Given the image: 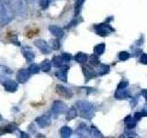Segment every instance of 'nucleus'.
I'll return each instance as SVG.
<instances>
[{"mask_svg": "<svg viewBox=\"0 0 147 138\" xmlns=\"http://www.w3.org/2000/svg\"><path fill=\"white\" fill-rule=\"evenodd\" d=\"M11 0H0V24L6 26L13 20Z\"/></svg>", "mask_w": 147, "mask_h": 138, "instance_id": "f257e3e1", "label": "nucleus"}, {"mask_svg": "<svg viewBox=\"0 0 147 138\" xmlns=\"http://www.w3.org/2000/svg\"><path fill=\"white\" fill-rule=\"evenodd\" d=\"M40 67L36 64H30V66H29V68H28V71H29V73L30 74V75H36V74H38L40 72Z\"/></svg>", "mask_w": 147, "mask_h": 138, "instance_id": "a878e982", "label": "nucleus"}, {"mask_svg": "<svg viewBox=\"0 0 147 138\" xmlns=\"http://www.w3.org/2000/svg\"><path fill=\"white\" fill-rule=\"evenodd\" d=\"M124 122H125V125L128 129H132V128H134L136 125V120L134 119V117L132 118L131 115H129V116H127L125 118Z\"/></svg>", "mask_w": 147, "mask_h": 138, "instance_id": "412c9836", "label": "nucleus"}, {"mask_svg": "<svg viewBox=\"0 0 147 138\" xmlns=\"http://www.w3.org/2000/svg\"><path fill=\"white\" fill-rule=\"evenodd\" d=\"M79 115L84 119L90 120L93 118L95 113L94 105L86 100H78L76 102Z\"/></svg>", "mask_w": 147, "mask_h": 138, "instance_id": "f03ea898", "label": "nucleus"}, {"mask_svg": "<svg viewBox=\"0 0 147 138\" xmlns=\"http://www.w3.org/2000/svg\"><path fill=\"white\" fill-rule=\"evenodd\" d=\"M83 71H84L85 76L86 77V79H91V78H93L94 76H96V71L93 70V68H91L89 66H84L83 67Z\"/></svg>", "mask_w": 147, "mask_h": 138, "instance_id": "a211bd4d", "label": "nucleus"}, {"mask_svg": "<svg viewBox=\"0 0 147 138\" xmlns=\"http://www.w3.org/2000/svg\"><path fill=\"white\" fill-rule=\"evenodd\" d=\"M94 29L96 30V33L98 34L101 37H105L108 36L110 32L114 31V30L110 27L109 24H106V23H101V24L98 25H95Z\"/></svg>", "mask_w": 147, "mask_h": 138, "instance_id": "20e7f679", "label": "nucleus"}, {"mask_svg": "<svg viewBox=\"0 0 147 138\" xmlns=\"http://www.w3.org/2000/svg\"><path fill=\"white\" fill-rule=\"evenodd\" d=\"M128 87V82L127 81H121L118 86V89H126Z\"/></svg>", "mask_w": 147, "mask_h": 138, "instance_id": "f704fd0d", "label": "nucleus"}, {"mask_svg": "<svg viewBox=\"0 0 147 138\" xmlns=\"http://www.w3.org/2000/svg\"><path fill=\"white\" fill-rule=\"evenodd\" d=\"M60 133H61V136L63 137V138H69L71 137L72 133H73V131L70 127L68 126H63L61 128V130H60Z\"/></svg>", "mask_w": 147, "mask_h": 138, "instance_id": "4be33fe9", "label": "nucleus"}, {"mask_svg": "<svg viewBox=\"0 0 147 138\" xmlns=\"http://www.w3.org/2000/svg\"><path fill=\"white\" fill-rule=\"evenodd\" d=\"M105 43H99L98 45L95 46L94 48V54L98 55V56H99V55L103 54L104 52H105Z\"/></svg>", "mask_w": 147, "mask_h": 138, "instance_id": "393cba45", "label": "nucleus"}, {"mask_svg": "<svg viewBox=\"0 0 147 138\" xmlns=\"http://www.w3.org/2000/svg\"><path fill=\"white\" fill-rule=\"evenodd\" d=\"M59 69L55 72V76H56L60 80L63 82H67V74L69 71V66H63L61 67H58Z\"/></svg>", "mask_w": 147, "mask_h": 138, "instance_id": "0eeeda50", "label": "nucleus"}, {"mask_svg": "<svg viewBox=\"0 0 147 138\" xmlns=\"http://www.w3.org/2000/svg\"><path fill=\"white\" fill-rule=\"evenodd\" d=\"M76 133H77V136L86 137V136H88V135H89V128L87 127L86 124L81 123L80 125H79V127L77 128Z\"/></svg>", "mask_w": 147, "mask_h": 138, "instance_id": "2eb2a0df", "label": "nucleus"}, {"mask_svg": "<svg viewBox=\"0 0 147 138\" xmlns=\"http://www.w3.org/2000/svg\"><path fill=\"white\" fill-rule=\"evenodd\" d=\"M129 58H130V53L128 52H121L119 53V59L121 61H126Z\"/></svg>", "mask_w": 147, "mask_h": 138, "instance_id": "c756f323", "label": "nucleus"}, {"mask_svg": "<svg viewBox=\"0 0 147 138\" xmlns=\"http://www.w3.org/2000/svg\"><path fill=\"white\" fill-rule=\"evenodd\" d=\"M3 87L5 90H7V92H11V93H14L18 90V84L14 80L11 79H7L3 82Z\"/></svg>", "mask_w": 147, "mask_h": 138, "instance_id": "1a4fd4ad", "label": "nucleus"}, {"mask_svg": "<svg viewBox=\"0 0 147 138\" xmlns=\"http://www.w3.org/2000/svg\"><path fill=\"white\" fill-rule=\"evenodd\" d=\"M22 53L24 55V57L26 58V60L28 62H33L34 58H35V53L33 52L30 47L29 46H26V47L22 48Z\"/></svg>", "mask_w": 147, "mask_h": 138, "instance_id": "ddd939ff", "label": "nucleus"}, {"mask_svg": "<svg viewBox=\"0 0 147 138\" xmlns=\"http://www.w3.org/2000/svg\"><path fill=\"white\" fill-rule=\"evenodd\" d=\"M89 135H91L92 137H102L101 133L98 131V129L95 126H91L89 129Z\"/></svg>", "mask_w": 147, "mask_h": 138, "instance_id": "cd10ccee", "label": "nucleus"}, {"mask_svg": "<svg viewBox=\"0 0 147 138\" xmlns=\"http://www.w3.org/2000/svg\"><path fill=\"white\" fill-rule=\"evenodd\" d=\"M76 116H77V110H76V108L72 107L71 109H69L67 110L66 115H65V119L67 121H71V120L75 119Z\"/></svg>", "mask_w": 147, "mask_h": 138, "instance_id": "5701e85b", "label": "nucleus"}, {"mask_svg": "<svg viewBox=\"0 0 147 138\" xmlns=\"http://www.w3.org/2000/svg\"><path fill=\"white\" fill-rule=\"evenodd\" d=\"M66 110H67V107H66L65 103L63 102L61 100H55L53 103L52 112H51V113L56 118V117L60 116L61 114H63V112H65Z\"/></svg>", "mask_w": 147, "mask_h": 138, "instance_id": "7ed1b4c3", "label": "nucleus"}, {"mask_svg": "<svg viewBox=\"0 0 147 138\" xmlns=\"http://www.w3.org/2000/svg\"><path fill=\"white\" fill-rule=\"evenodd\" d=\"M61 55L63 56V58L64 62H65V63L70 62L71 60H72V55H71L70 53H62Z\"/></svg>", "mask_w": 147, "mask_h": 138, "instance_id": "473e14b6", "label": "nucleus"}, {"mask_svg": "<svg viewBox=\"0 0 147 138\" xmlns=\"http://www.w3.org/2000/svg\"><path fill=\"white\" fill-rule=\"evenodd\" d=\"M12 75V71L5 66H0V82H4Z\"/></svg>", "mask_w": 147, "mask_h": 138, "instance_id": "4468645a", "label": "nucleus"}, {"mask_svg": "<svg viewBox=\"0 0 147 138\" xmlns=\"http://www.w3.org/2000/svg\"><path fill=\"white\" fill-rule=\"evenodd\" d=\"M129 97V92L126 89H117L116 93H115V98L119 99H126Z\"/></svg>", "mask_w": 147, "mask_h": 138, "instance_id": "f3484780", "label": "nucleus"}, {"mask_svg": "<svg viewBox=\"0 0 147 138\" xmlns=\"http://www.w3.org/2000/svg\"><path fill=\"white\" fill-rule=\"evenodd\" d=\"M40 69H41V71H43V72L51 71V69H52V63H51V61H49L48 59H45L44 61L40 64Z\"/></svg>", "mask_w": 147, "mask_h": 138, "instance_id": "b1692460", "label": "nucleus"}, {"mask_svg": "<svg viewBox=\"0 0 147 138\" xmlns=\"http://www.w3.org/2000/svg\"><path fill=\"white\" fill-rule=\"evenodd\" d=\"M1 119H2V117H1V115H0V121H1Z\"/></svg>", "mask_w": 147, "mask_h": 138, "instance_id": "4c0bfd02", "label": "nucleus"}, {"mask_svg": "<svg viewBox=\"0 0 147 138\" xmlns=\"http://www.w3.org/2000/svg\"><path fill=\"white\" fill-rule=\"evenodd\" d=\"M49 30L56 39H62L64 35V31L61 27L56 26V25H50L49 26Z\"/></svg>", "mask_w": 147, "mask_h": 138, "instance_id": "f8f14e48", "label": "nucleus"}, {"mask_svg": "<svg viewBox=\"0 0 147 138\" xmlns=\"http://www.w3.org/2000/svg\"><path fill=\"white\" fill-rule=\"evenodd\" d=\"M30 2H34V1H37V0H30Z\"/></svg>", "mask_w": 147, "mask_h": 138, "instance_id": "e433bc0d", "label": "nucleus"}, {"mask_svg": "<svg viewBox=\"0 0 147 138\" xmlns=\"http://www.w3.org/2000/svg\"><path fill=\"white\" fill-rule=\"evenodd\" d=\"M142 95L144 96V98H145V99H146V100H147V89H144V90H142Z\"/></svg>", "mask_w": 147, "mask_h": 138, "instance_id": "c9c22d12", "label": "nucleus"}, {"mask_svg": "<svg viewBox=\"0 0 147 138\" xmlns=\"http://www.w3.org/2000/svg\"><path fill=\"white\" fill-rule=\"evenodd\" d=\"M51 114L52 113L48 112L38 117L36 119V123L38 124L40 128H45L49 126L51 124V122H52V120H51Z\"/></svg>", "mask_w": 147, "mask_h": 138, "instance_id": "423d86ee", "label": "nucleus"}, {"mask_svg": "<svg viewBox=\"0 0 147 138\" xmlns=\"http://www.w3.org/2000/svg\"><path fill=\"white\" fill-rule=\"evenodd\" d=\"M140 62L144 64H147V54L146 53H142L140 57Z\"/></svg>", "mask_w": 147, "mask_h": 138, "instance_id": "72a5a7b5", "label": "nucleus"}, {"mask_svg": "<svg viewBox=\"0 0 147 138\" xmlns=\"http://www.w3.org/2000/svg\"><path fill=\"white\" fill-rule=\"evenodd\" d=\"M55 90H56V92L60 96L64 97V98H66V99H70L73 96L72 91L63 85H56V87H55Z\"/></svg>", "mask_w": 147, "mask_h": 138, "instance_id": "9d476101", "label": "nucleus"}, {"mask_svg": "<svg viewBox=\"0 0 147 138\" xmlns=\"http://www.w3.org/2000/svg\"><path fill=\"white\" fill-rule=\"evenodd\" d=\"M60 47H61V44H60V41H59V39H55L53 41L52 43V46H51V48H52L53 50H55L57 51L60 49Z\"/></svg>", "mask_w": 147, "mask_h": 138, "instance_id": "7c9ffc66", "label": "nucleus"}, {"mask_svg": "<svg viewBox=\"0 0 147 138\" xmlns=\"http://www.w3.org/2000/svg\"><path fill=\"white\" fill-rule=\"evenodd\" d=\"M40 7L41 9H47V7H49V5H50V0H40Z\"/></svg>", "mask_w": 147, "mask_h": 138, "instance_id": "2f4dec72", "label": "nucleus"}, {"mask_svg": "<svg viewBox=\"0 0 147 138\" xmlns=\"http://www.w3.org/2000/svg\"><path fill=\"white\" fill-rule=\"evenodd\" d=\"M90 64H92V66H96L98 64H99V60L98 58V55H96V54H93V55H91L90 56V61H89Z\"/></svg>", "mask_w": 147, "mask_h": 138, "instance_id": "c85d7f7f", "label": "nucleus"}, {"mask_svg": "<svg viewBox=\"0 0 147 138\" xmlns=\"http://www.w3.org/2000/svg\"><path fill=\"white\" fill-rule=\"evenodd\" d=\"M30 77V74L28 71V69H20L17 73V81L20 84L26 83Z\"/></svg>", "mask_w": 147, "mask_h": 138, "instance_id": "6e6552de", "label": "nucleus"}, {"mask_svg": "<svg viewBox=\"0 0 147 138\" xmlns=\"http://www.w3.org/2000/svg\"><path fill=\"white\" fill-rule=\"evenodd\" d=\"M96 74L98 76H104L106 74H108L109 72V66L107 64H98V67L96 69Z\"/></svg>", "mask_w": 147, "mask_h": 138, "instance_id": "dca6fc26", "label": "nucleus"}, {"mask_svg": "<svg viewBox=\"0 0 147 138\" xmlns=\"http://www.w3.org/2000/svg\"><path fill=\"white\" fill-rule=\"evenodd\" d=\"M14 6H15V10L20 15H24L26 12V0H14Z\"/></svg>", "mask_w": 147, "mask_h": 138, "instance_id": "9b49d317", "label": "nucleus"}, {"mask_svg": "<svg viewBox=\"0 0 147 138\" xmlns=\"http://www.w3.org/2000/svg\"><path fill=\"white\" fill-rule=\"evenodd\" d=\"M34 44L36 47L44 54H49L52 53V48H51V46L46 43L44 40H41V39L36 40V41H34Z\"/></svg>", "mask_w": 147, "mask_h": 138, "instance_id": "39448f33", "label": "nucleus"}, {"mask_svg": "<svg viewBox=\"0 0 147 138\" xmlns=\"http://www.w3.org/2000/svg\"><path fill=\"white\" fill-rule=\"evenodd\" d=\"M87 59H88V56H87V54L85 53H82V52L77 53L75 55L76 62L79 63V64H84V63H86L87 61Z\"/></svg>", "mask_w": 147, "mask_h": 138, "instance_id": "6ab92c4d", "label": "nucleus"}, {"mask_svg": "<svg viewBox=\"0 0 147 138\" xmlns=\"http://www.w3.org/2000/svg\"><path fill=\"white\" fill-rule=\"evenodd\" d=\"M53 64L55 67H61V66H64L66 63L64 62V60H63L62 55H57V56H53Z\"/></svg>", "mask_w": 147, "mask_h": 138, "instance_id": "aec40b11", "label": "nucleus"}, {"mask_svg": "<svg viewBox=\"0 0 147 138\" xmlns=\"http://www.w3.org/2000/svg\"><path fill=\"white\" fill-rule=\"evenodd\" d=\"M86 0H76V5H75V13H76V16L79 15V13L81 11V8L84 5Z\"/></svg>", "mask_w": 147, "mask_h": 138, "instance_id": "bb28decb", "label": "nucleus"}]
</instances>
